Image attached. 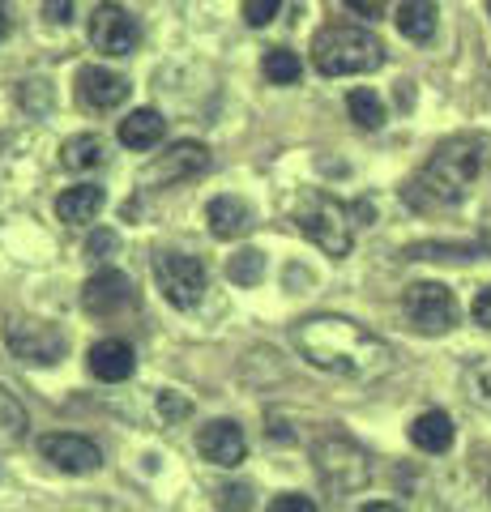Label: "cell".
<instances>
[{"label":"cell","mask_w":491,"mask_h":512,"mask_svg":"<svg viewBox=\"0 0 491 512\" xmlns=\"http://www.w3.org/2000/svg\"><path fill=\"white\" fill-rule=\"evenodd\" d=\"M9 30H13V9L9 0H0V39H9Z\"/></svg>","instance_id":"35"},{"label":"cell","mask_w":491,"mask_h":512,"mask_svg":"<svg viewBox=\"0 0 491 512\" xmlns=\"http://www.w3.org/2000/svg\"><path fill=\"white\" fill-rule=\"evenodd\" d=\"M402 308L419 333H449L457 325V299L449 286H440V282H415L406 291Z\"/></svg>","instance_id":"8"},{"label":"cell","mask_w":491,"mask_h":512,"mask_svg":"<svg viewBox=\"0 0 491 512\" xmlns=\"http://www.w3.org/2000/svg\"><path fill=\"white\" fill-rule=\"evenodd\" d=\"M474 320H479L483 329H491V286L479 291V299H474Z\"/></svg>","instance_id":"31"},{"label":"cell","mask_w":491,"mask_h":512,"mask_svg":"<svg viewBox=\"0 0 491 512\" xmlns=\"http://www.w3.org/2000/svg\"><path fill=\"white\" fill-rule=\"evenodd\" d=\"M346 111L359 128H380L385 124V103L376 99V90H351L346 94Z\"/></svg>","instance_id":"24"},{"label":"cell","mask_w":491,"mask_h":512,"mask_svg":"<svg viewBox=\"0 0 491 512\" xmlns=\"http://www.w3.org/2000/svg\"><path fill=\"white\" fill-rule=\"evenodd\" d=\"M43 18L52 26H69L73 18V0H43Z\"/></svg>","instance_id":"28"},{"label":"cell","mask_w":491,"mask_h":512,"mask_svg":"<svg viewBox=\"0 0 491 512\" xmlns=\"http://www.w3.org/2000/svg\"><path fill=\"white\" fill-rule=\"evenodd\" d=\"M112 248H116V235H112V231H94V239L86 244V252H90V256H107Z\"/></svg>","instance_id":"30"},{"label":"cell","mask_w":491,"mask_h":512,"mask_svg":"<svg viewBox=\"0 0 491 512\" xmlns=\"http://www.w3.org/2000/svg\"><path fill=\"white\" fill-rule=\"evenodd\" d=\"M5 346L30 367H52L65 359V350H69L65 333L39 316H13L5 325Z\"/></svg>","instance_id":"7"},{"label":"cell","mask_w":491,"mask_h":512,"mask_svg":"<svg viewBox=\"0 0 491 512\" xmlns=\"http://www.w3.org/2000/svg\"><path fill=\"white\" fill-rule=\"evenodd\" d=\"M82 303H86V312H94V316H116V312H124L133 303V282L124 278L120 269H99V274L86 282Z\"/></svg>","instance_id":"14"},{"label":"cell","mask_w":491,"mask_h":512,"mask_svg":"<svg viewBox=\"0 0 491 512\" xmlns=\"http://www.w3.org/2000/svg\"><path fill=\"white\" fill-rule=\"evenodd\" d=\"M103 205H107V192L103 188L77 184V188H69L65 197L56 201V214H60V222H94Z\"/></svg>","instance_id":"19"},{"label":"cell","mask_w":491,"mask_h":512,"mask_svg":"<svg viewBox=\"0 0 491 512\" xmlns=\"http://www.w3.org/2000/svg\"><path fill=\"white\" fill-rule=\"evenodd\" d=\"M393 22H398V30L410 43H427L436 35V5L432 0H402Z\"/></svg>","instance_id":"20"},{"label":"cell","mask_w":491,"mask_h":512,"mask_svg":"<svg viewBox=\"0 0 491 512\" xmlns=\"http://www.w3.org/2000/svg\"><path fill=\"white\" fill-rule=\"evenodd\" d=\"M462 384H466V397H470L474 406L491 410V355L470 359L466 372H462Z\"/></svg>","instance_id":"22"},{"label":"cell","mask_w":491,"mask_h":512,"mask_svg":"<svg viewBox=\"0 0 491 512\" xmlns=\"http://www.w3.org/2000/svg\"><path fill=\"white\" fill-rule=\"evenodd\" d=\"M201 171H210V150H205L201 141H176V146L163 150L146 171H141V180L150 188H171V184L193 180Z\"/></svg>","instance_id":"10"},{"label":"cell","mask_w":491,"mask_h":512,"mask_svg":"<svg viewBox=\"0 0 491 512\" xmlns=\"http://www.w3.org/2000/svg\"><path fill=\"white\" fill-rule=\"evenodd\" d=\"M410 444L423 448V453H449L453 444V419L445 410H423L415 423H410Z\"/></svg>","instance_id":"18"},{"label":"cell","mask_w":491,"mask_h":512,"mask_svg":"<svg viewBox=\"0 0 491 512\" xmlns=\"http://www.w3.org/2000/svg\"><path fill=\"white\" fill-rule=\"evenodd\" d=\"M346 5H351L355 13H363V18H376V13L385 9V0H346Z\"/></svg>","instance_id":"33"},{"label":"cell","mask_w":491,"mask_h":512,"mask_svg":"<svg viewBox=\"0 0 491 512\" xmlns=\"http://www.w3.org/2000/svg\"><path fill=\"white\" fill-rule=\"evenodd\" d=\"M154 282L158 291H163V299L171 303V308L180 312H193L197 303L205 299V286H210V278H205V265L197 261V256H184V252H163L154 261Z\"/></svg>","instance_id":"5"},{"label":"cell","mask_w":491,"mask_h":512,"mask_svg":"<svg viewBox=\"0 0 491 512\" xmlns=\"http://www.w3.org/2000/svg\"><path fill=\"white\" fill-rule=\"evenodd\" d=\"M163 128H167V120L158 116L154 107H137L120 120L116 137H120V146H129V150H154L158 141H163Z\"/></svg>","instance_id":"17"},{"label":"cell","mask_w":491,"mask_h":512,"mask_svg":"<svg viewBox=\"0 0 491 512\" xmlns=\"http://www.w3.org/2000/svg\"><path fill=\"white\" fill-rule=\"evenodd\" d=\"M86 363H90L94 380L120 384V380H129V376H133L137 355H133V346H129V342H120V338H103V342H94V346H90Z\"/></svg>","instance_id":"16"},{"label":"cell","mask_w":491,"mask_h":512,"mask_svg":"<svg viewBox=\"0 0 491 512\" xmlns=\"http://www.w3.org/2000/svg\"><path fill=\"white\" fill-rule=\"evenodd\" d=\"M312 461H316L321 483L334 491H359L368 483V453H363L351 436H325L316 444Z\"/></svg>","instance_id":"6"},{"label":"cell","mask_w":491,"mask_h":512,"mask_svg":"<svg viewBox=\"0 0 491 512\" xmlns=\"http://www.w3.org/2000/svg\"><path fill=\"white\" fill-rule=\"evenodd\" d=\"M278 5L282 0H244V22L248 26H269L278 18Z\"/></svg>","instance_id":"27"},{"label":"cell","mask_w":491,"mask_h":512,"mask_svg":"<svg viewBox=\"0 0 491 512\" xmlns=\"http://www.w3.org/2000/svg\"><path fill=\"white\" fill-rule=\"evenodd\" d=\"M487 137L457 133L449 141H440L436 154L423 163V171L410 184V201L419 205H453L466 197V188L479 180L487 167Z\"/></svg>","instance_id":"2"},{"label":"cell","mask_w":491,"mask_h":512,"mask_svg":"<svg viewBox=\"0 0 491 512\" xmlns=\"http://www.w3.org/2000/svg\"><path fill=\"white\" fill-rule=\"evenodd\" d=\"M269 512H316V504L304 500V495H278V500L269 504Z\"/></svg>","instance_id":"29"},{"label":"cell","mask_w":491,"mask_h":512,"mask_svg":"<svg viewBox=\"0 0 491 512\" xmlns=\"http://www.w3.org/2000/svg\"><path fill=\"white\" fill-rule=\"evenodd\" d=\"M39 453H43L47 466H56L60 474H94L103 466L99 444L77 436V431H52V436H43Z\"/></svg>","instance_id":"11"},{"label":"cell","mask_w":491,"mask_h":512,"mask_svg":"<svg viewBox=\"0 0 491 512\" xmlns=\"http://www.w3.org/2000/svg\"><path fill=\"white\" fill-rule=\"evenodd\" d=\"M359 512H402L398 504H385V500H376V504H363Z\"/></svg>","instance_id":"36"},{"label":"cell","mask_w":491,"mask_h":512,"mask_svg":"<svg viewBox=\"0 0 491 512\" xmlns=\"http://www.w3.org/2000/svg\"><path fill=\"white\" fill-rule=\"evenodd\" d=\"M26 427H30V419H26L22 402L9 389H0V431H5V436H22Z\"/></svg>","instance_id":"26"},{"label":"cell","mask_w":491,"mask_h":512,"mask_svg":"<svg viewBox=\"0 0 491 512\" xmlns=\"http://www.w3.org/2000/svg\"><path fill=\"white\" fill-rule=\"evenodd\" d=\"M355 214H363V205L351 210V205H342L338 197H329V192H321V188H308L304 197L295 201V227L304 231L325 256L351 252V244H355V222L351 218Z\"/></svg>","instance_id":"4"},{"label":"cell","mask_w":491,"mask_h":512,"mask_svg":"<svg viewBox=\"0 0 491 512\" xmlns=\"http://www.w3.org/2000/svg\"><path fill=\"white\" fill-rule=\"evenodd\" d=\"M312 64L325 77L372 73L385 64V47L363 26H325V30H316V39H312Z\"/></svg>","instance_id":"3"},{"label":"cell","mask_w":491,"mask_h":512,"mask_svg":"<svg viewBox=\"0 0 491 512\" xmlns=\"http://www.w3.org/2000/svg\"><path fill=\"white\" fill-rule=\"evenodd\" d=\"M184 410H188V406H184V402H176V397H171V393L158 397V414H163V419H180Z\"/></svg>","instance_id":"32"},{"label":"cell","mask_w":491,"mask_h":512,"mask_svg":"<svg viewBox=\"0 0 491 512\" xmlns=\"http://www.w3.org/2000/svg\"><path fill=\"white\" fill-rule=\"evenodd\" d=\"M90 47L94 52H103V56H129L133 47L141 43V26L129 9H120V5H99L90 13Z\"/></svg>","instance_id":"9"},{"label":"cell","mask_w":491,"mask_h":512,"mask_svg":"<svg viewBox=\"0 0 491 512\" xmlns=\"http://www.w3.org/2000/svg\"><path fill=\"white\" fill-rule=\"evenodd\" d=\"M197 453L210 461V466H223V470H235L248 453V436L240 423L231 419H214L197 431Z\"/></svg>","instance_id":"12"},{"label":"cell","mask_w":491,"mask_h":512,"mask_svg":"<svg viewBox=\"0 0 491 512\" xmlns=\"http://www.w3.org/2000/svg\"><path fill=\"white\" fill-rule=\"evenodd\" d=\"M205 222L218 239H244L252 227H257V214L244 197H214L205 205Z\"/></svg>","instance_id":"15"},{"label":"cell","mask_w":491,"mask_h":512,"mask_svg":"<svg viewBox=\"0 0 491 512\" xmlns=\"http://www.w3.org/2000/svg\"><path fill=\"white\" fill-rule=\"evenodd\" d=\"M291 338H295L299 359L329 376L376 380L393 367V346L385 338H376L372 329H363L351 316H334V312L304 316Z\"/></svg>","instance_id":"1"},{"label":"cell","mask_w":491,"mask_h":512,"mask_svg":"<svg viewBox=\"0 0 491 512\" xmlns=\"http://www.w3.org/2000/svg\"><path fill=\"white\" fill-rule=\"evenodd\" d=\"M103 141L94 137V133H77L69 137L65 146H60V163H65L69 171H94V167H103Z\"/></svg>","instance_id":"21"},{"label":"cell","mask_w":491,"mask_h":512,"mask_svg":"<svg viewBox=\"0 0 491 512\" xmlns=\"http://www.w3.org/2000/svg\"><path fill=\"white\" fill-rule=\"evenodd\" d=\"M261 69H265V82H274V86H291V82H299L304 64H299V56H295V52H287V47H274V52H265Z\"/></svg>","instance_id":"23"},{"label":"cell","mask_w":491,"mask_h":512,"mask_svg":"<svg viewBox=\"0 0 491 512\" xmlns=\"http://www.w3.org/2000/svg\"><path fill=\"white\" fill-rule=\"evenodd\" d=\"M227 278L235 286H257L265 278V256L257 248H244V252H235L231 261H227Z\"/></svg>","instance_id":"25"},{"label":"cell","mask_w":491,"mask_h":512,"mask_svg":"<svg viewBox=\"0 0 491 512\" xmlns=\"http://www.w3.org/2000/svg\"><path fill=\"white\" fill-rule=\"evenodd\" d=\"M73 512H124V508H116L112 500H86V504H77Z\"/></svg>","instance_id":"34"},{"label":"cell","mask_w":491,"mask_h":512,"mask_svg":"<svg viewBox=\"0 0 491 512\" xmlns=\"http://www.w3.org/2000/svg\"><path fill=\"white\" fill-rule=\"evenodd\" d=\"M77 99H82V107H90V111H112L129 99V82L112 69L86 64V69L77 73Z\"/></svg>","instance_id":"13"}]
</instances>
